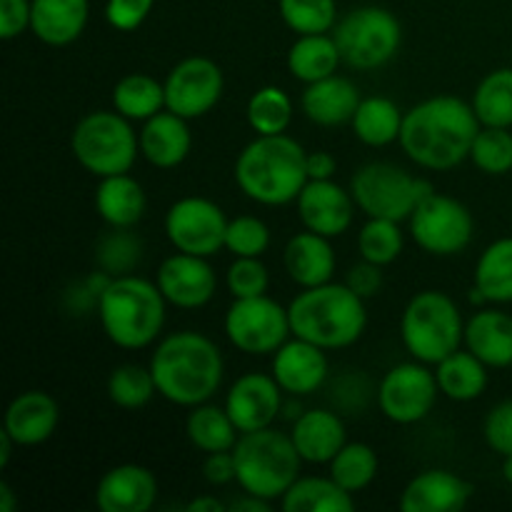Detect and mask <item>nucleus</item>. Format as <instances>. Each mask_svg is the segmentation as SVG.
Listing matches in <instances>:
<instances>
[{
  "label": "nucleus",
  "mask_w": 512,
  "mask_h": 512,
  "mask_svg": "<svg viewBox=\"0 0 512 512\" xmlns=\"http://www.w3.org/2000/svg\"><path fill=\"white\" fill-rule=\"evenodd\" d=\"M345 285H348V288L353 290L355 295H360L363 300L375 298V295L380 293V288H383V268L363 260V263L353 265V268L348 270Z\"/></svg>",
  "instance_id": "nucleus-50"
},
{
  "label": "nucleus",
  "mask_w": 512,
  "mask_h": 512,
  "mask_svg": "<svg viewBox=\"0 0 512 512\" xmlns=\"http://www.w3.org/2000/svg\"><path fill=\"white\" fill-rule=\"evenodd\" d=\"M343 63L355 70H375L395 58L403 43L400 20L380 5L355 8L335 25L333 33Z\"/></svg>",
  "instance_id": "nucleus-10"
},
{
  "label": "nucleus",
  "mask_w": 512,
  "mask_h": 512,
  "mask_svg": "<svg viewBox=\"0 0 512 512\" xmlns=\"http://www.w3.org/2000/svg\"><path fill=\"white\" fill-rule=\"evenodd\" d=\"M280 18L293 33H330L338 25L335 0H280Z\"/></svg>",
  "instance_id": "nucleus-42"
},
{
  "label": "nucleus",
  "mask_w": 512,
  "mask_h": 512,
  "mask_svg": "<svg viewBox=\"0 0 512 512\" xmlns=\"http://www.w3.org/2000/svg\"><path fill=\"white\" fill-rule=\"evenodd\" d=\"M225 78L215 60L185 58L165 78V108L185 120L208 115L223 98Z\"/></svg>",
  "instance_id": "nucleus-15"
},
{
  "label": "nucleus",
  "mask_w": 512,
  "mask_h": 512,
  "mask_svg": "<svg viewBox=\"0 0 512 512\" xmlns=\"http://www.w3.org/2000/svg\"><path fill=\"white\" fill-rule=\"evenodd\" d=\"M168 300L158 283L138 275H118L98 300V318L110 343L123 350H143L160 338Z\"/></svg>",
  "instance_id": "nucleus-5"
},
{
  "label": "nucleus",
  "mask_w": 512,
  "mask_h": 512,
  "mask_svg": "<svg viewBox=\"0 0 512 512\" xmlns=\"http://www.w3.org/2000/svg\"><path fill=\"white\" fill-rule=\"evenodd\" d=\"M203 478L210 485L220 488V485H228L235 480V458L233 450H223V453H208L203 463Z\"/></svg>",
  "instance_id": "nucleus-51"
},
{
  "label": "nucleus",
  "mask_w": 512,
  "mask_h": 512,
  "mask_svg": "<svg viewBox=\"0 0 512 512\" xmlns=\"http://www.w3.org/2000/svg\"><path fill=\"white\" fill-rule=\"evenodd\" d=\"M405 350L425 365H438L465 343V320L450 295L423 290L405 305L400 320Z\"/></svg>",
  "instance_id": "nucleus-7"
},
{
  "label": "nucleus",
  "mask_w": 512,
  "mask_h": 512,
  "mask_svg": "<svg viewBox=\"0 0 512 512\" xmlns=\"http://www.w3.org/2000/svg\"><path fill=\"white\" fill-rule=\"evenodd\" d=\"M503 478L512 485V455H505L503 458Z\"/></svg>",
  "instance_id": "nucleus-57"
},
{
  "label": "nucleus",
  "mask_w": 512,
  "mask_h": 512,
  "mask_svg": "<svg viewBox=\"0 0 512 512\" xmlns=\"http://www.w3.org/2000/svg\"><path fill=\"white\" fill-rule=\"evenodd\" d=\"M283 263L295 285L315 288V285H325L333 280L338 260H335L330 238L305 230L288 240L283 250Z\"/></svg>",
  "instance_id": "nucleus-25"
},
{
  "label": "nucleus",
  "mask_w": 512,
  "mask_h": 512,
  "mask_svg": "<svg viewBox=\"0 0 512 512\" xmlns=\"http://www.w3.org/2000/svg\"><path fill=\"white\" fill-rule=\"evenodd\" d=\"M225 335L248 355H273L285 340H290V313L268 295L235 298L225 313Z\"/></svg>",
  "instance_id": "nucleus-11"
},
{
  "label": "nucleus",
  "mask_w": 512,
  "mask_h": 512,
  "mask_svg": "<svg viewBox=\"0 0 512 512\" xmlns=\"http://www.w3.org/2000/svg\"><path fill=\"white\" fill-rule=\"evenodd\" d=\"M473 485L450 470H425L405 485L400 510L405 512H458L470 503Z\"/></svg>",
  "instance_id": "nucleus-21"
},
{
  "label": "nucleus",
  "mask_w": 512,
  "mask_h": 512,
  "mask_svg": "<svg viewBox=\"0 0 512 512\" xmlns=\"http://www.w3.org/2000/svg\"><path fill=\"white\" fill-rule=\"evenodd\" d=\"M75 160L95 178L130 173L140 155V135L118 110H95L80 118L70 135Z\"/></svg>",
  "instance_id": "nucleus-8"
},
{
  "label": "nucleus",
  "mask_w": 512,
  "mask_h": 512,
  "mask_svg": "<svg viewBox=\"0 0 512 512\" xmlns=\"http://www.w3.org/2000/svg\"><path fill=\"white\" fill-rule=\"evenodd\" d=\"M305 168H308V180H333L338 160L328 150H315V153H308Z\"/></svg>",
  "instance_id": "nucleus-52"
},
{
  "label": "nucleus",
  "mask_w": 512,
  "mask_h": 512,
  "mask_svg": "<svg viewBox=\"0 0 512 512\" xmlns=\"http://www.w3.org/2000/svg\"><path fill=\"white\" fill-rule=\"evenodd\" d=\"M290 328L295 338L318 345L323 350L350 348L363 338L368 328L365 300L345 283H325L303 288L288 305Z\"/></svg>",
  "instance_id": "nucleus-4"
},
{
  "label": "nucleus",
  "mask_w": 512,
  "mask_h": 512,
  "mask_svg": "<svg viewBox=\"0 0 512 512\" xmlns=\"http://www.w3.org/2000/svg\"><path fill=\"white\" fill-rule=\"evenodd\" d=\"M140 258H143V243L130 233V228H113V233L100 238L98 255H95L103 273L113 278L133 273Z\"/></svg>",
  "instance_id": "nucleus-43"
},
{
  "label": "nucleus",
  "mask_w": 512,
  "mask_h": 512,
  "mask_svg": "<svg viewBox=\"0 0 512 512\" xmlns=\"http://www.w3.org/2000/svg\"><path fill=\"white\" fill-rule=\"evenodd\" d=\"M60 423L58 400L43 390H25L15 395L5 410V430L20 448L43 445L53 438Z\"/></svg>",
  "instance_id": "nucleus-22"
},
{
  "label": "nucleus",
  "mask_w": 512,
  "mask_h": 512,
  "mask_svg": "<svg viewBox=\"0 0 512 512\" xmlns=\"http://www.w3.org/2000/svg\"><path fill=\"white\" fill-rule=\"evenodd\" d=\"M225 248L235 258H260L270 248V228L255 215H240L228 223Z\"/></svg>",
  "instance_id": "nucleus-45"
},
{
  "label": "nucleus",
  "mask_w": 512,
  "mask_h": 512,
  "mask_svg": "<svg viewBox=\"0 0 512 512\" xmlns=\"http://www.w3.org/2000/svg\"><path fill=\"white\" fill-rule=\"evenodd\" d=\"M295 203L305 230H313L325 238H338L353 225V193L340 188L333 180H308Z\"/></svg>",
  "instance_id": "nucleus-18"
},
{
  "label": "nucleus",
  "mask_w": 512,
  "mask_h": 512,
  "mask_svg": "<svg viewBox=\"0 0 512 512\" xmlns=\"http://www.w3.org/2000/svg\"><path fill=\"white\" fill-rule=\"evenodd\" d=\"M328 368L325 350L295 335L273 353V378L293 398L318 393L328 380Z\"/></svg>",
  "instance_id": "nucleus-19"
},
{
  "label": "nucleus",
  "mask_w": 512,
  "mask_h": 512,
  "mask_svg": "<svg viewBox=\"0 0 512 512\" xmlns=\"http://www.w3.org/2000/svg\"><path fill=\"white\" fill-rule=\"evenodd\" d=\"M465 348L488 368L512 365V318L500 310H480L465 323Z\"/></svg>",
  "instance_id": "nucleus-29"
},
{
  "label": "nucleus",
  "mask_w": 512,
  "mask_h": 512,
  "mask_svg": "<svg viewBox=\"0 0 512 512\" xmlns=\"http://www.w3.org/2000/svg\"><path fill=\"white\" fill-rule=\"evenodd\" d=\"M113 108L128 120H148L165 110V83L148 73H130L113 88Z\"/></svg>",
  "instance_id": "nucleus-35"
},
{
  "label": "nucleus",
  "mask_w": 512,
  "mask_h": 512,
  "mask_svg": "<svg viewBox=\"0 0 512 512\" xmlns=\"http://www.w3.org/2000/svg\"><path fill=\"white\" fill-rule=\"evenodd\" d=\"M185 510L188 512H223V510H228V505L220 503V500L213 498V495H203V498L190 500L188 508Z\"/></svg>",
  "instance_id": "nucleus-54"
},
{
  "label": "nucleus",
  "mask_w": 512,
  "mask_h": 512,
  "mask_svg": "<svg viewBox=\"0 0 512 512\" xmlns=\"http://www.w3.org/2000/svg\"><path fill=\"white\" fill-rule=\"evenodd\" d=\"M158 500V480L145 465H115L95 488V505L103 512H148Z\"/></svg>",
  "instance_id": "nucleus-20"
},
{
  "label": "nucleus",
  "mask_w": 512,
  "mask_h": 512,
  "mask_svg": "<svg viewBox=\"0 0 512 512\" xmlns=\"http://www.w3.org/2000/svg\"><path fill=\"white\" fill-rule=\"evenodd\" d=\"M308 153L290 135H258L235 160V183L260 205H288L308 183Z\"/></svg>",
  "instance_id": "nucleus-3"
},
{
  "label": "nucleus",
  "mask_w": 512,
  "mask_h": 512,
  "mask_svg": "<svg viewBox=\"0 0 512 512\" xmlns=\"http://www.w3.org/2000/svg\"><path fill=\"white\" fill-rule=\"evenodd\" d=\"M155 0H108L105 3V20L110 28L120 33H133L148 20Z\"/></svg>",
  "instance_id": "nucleus-47"
},
{
  "label": "nucleus",
  "mask_w": 512,
  "mask_h": 512,
  "mask_svg": "<svg viewBox=\"0 0 512 512\" xmlns=\"http://www.w3.org/2000/svg\"><path fill=\"white\" fill-rule=\"evenodd\" d=\"M225 285L233 298H258L268 293L270 273L260 258H235L225 273Z\"/></svg>",
  "instance_id": "nucleus-46"
},
{
  "label": "nucleus",
  "mask_w": 512,
  "mask_h": 512,
  "mask_svg": "<svg viewBox=\"0 0 512 512\" xmlns=\"http://www.w3.org/2000/svg\"><path fill=\"white\" fill-rule=\"evenodd\" d=\"M440 395L438 378L428 365L415 360V363H400L385 373L380 380L378 403L388 420L398 425L420 423L435 408V400Z\"/></svg>",
  "instance_id": "nucleus-14"
},
{
  "label": "nucleus",
  "mask_w": 512,
  "mask_h": 512,
  "mask_svg": "<svg viewBox=\"0 0 512 512\" xmlns=\"http://www.w3.org/2000/svg\"><path fill=\"white\" fill-rule=\"evenodd\" d=\"M340 63H343V55L333 35L328 33L298 35V40L288 50L290 75L305 85L335 75Z\"/></svg>",
  "instance_id": "nucleus-30"
},
{
  "label": "nucleus",
  "mask_w": 512,
  "mask_h": 512,
  "mask_svg": "<svg viewBox=\"0 0 512 512\" xmlns=\"http://www.w3.org/2000/svg\"><path fill=\"white\" fill-rule=\"evenodd\" d=\"M18 508V498H15V490L8 483H0V512H13Z\"/></svg>",
  "instance_id": "nucleus-55"
},
{
  "label": "nucleus",
  "mask_w": 512,
  "mask_h": 512,
  "mask_svg": "<svg viewBox=\"0 0 512 512\" xmlns=\"http://www.w3.org/2000/svg\"><path fill=\"white\" fill-rule=\"evenodd\" d=\"M270 508H273L270 500L258 498V495H250V493H245L243 498L228 505V510L233 512H270Z\"/></svg>",
  "instance_id": "nucleus-53"
},
{
  "label": "nucleus",
  "mask_w": 512,
  "mask_h": 512,
  "mask_svg": "<svg viewBox=\"0 0 512 512\" xmlns=\"http://www.w3.org/2000/svg\"><path fill=\"white\" fill-rule=\"evenodd\" d=\"M293 120V100L278 85H263L248 100V123L258 135H280Z\"/></svg>",
  "instance_id": "nucleus-38"
},
{
  "label": "nucleus",
  "mask_w": 512,
  "mask_h": 512,
  "mask_svg": "<svg viewBox=\"0 0 512 512\" xmlns=\"http://www.w3.org/2000/svg\"><path fill=\"white\" fill-rule=\"evenodd\" d=\"M330 478L343 485L348 493H360L375 480L380 468L378 453L365 443H345L330 460Z\"/></svg>",
  "instance_id": "nucleus-39"
},
{
  "label": "nucleus",
  "mask_w": 512,
  "mask_h": 512,
  "mask_svg": "<svg viewBox=\"0 0 512 512\" xmlns=\"http://www.w3.org/2000/svg\"><path fill=\"white\" fill-rule=\"evenodd\" d=\"M235 483L243 493L265 500H283L290 485L300 478L305 460L300 458L293 438L273 425L253 433H240L233 448Z\"/></svg>",
  "instance_id": "nucleus-6"
},
{
  "label": "nucleus",
  "mask_w": 512,
  "mask_h": 512,
  "mask_svg": "<svg viewBox=\"0 0 512 512\" xmlns=\"http://www.w3.org/2000/svg\"><path fill=\"white\" fill-rule=\"evenodd\" d=\"M473 110L480 125L510 128L512 125V68H498L485 75L473 95Z\"/></svg>",
  "instance_id": "nucleus-37"
},
{
  "label": "nucleus",
  "mask_w": 512,
  "mask_h": 512,
  "mask_svg": "<svg viewBox=\"0 0 512 512\" xmlns=\"http://www.w3.org/2000/svg\"><path fill=\"white\" fill-rule=\"evenodd\" d=\"M158 393L180 408H195L213 398L223 385V353L203 333L183 330L163 338L150 358Z\"/></svg>",
  "instance_id": "nucleus-2"
},
{
  "label": "nucleus",
  "mask_w": 512,
  "mask_h": 512,
  "mask_svg": "<svg viewBox=\"0 0 512 512\" xmlns=\"http://www.w3.org/2000/svg\"><path fill=\"white\" fill-rule=\"evenodd\" d=\"M405 235L400 230L398 220H385V218H368V223L360 228L358 233V253L360 258L368 263L385 265L395 263L403 253Z\"/></svg>",
  "instance_id": "nucleus-40"
},
{
  "label": "nucleus",
  "mask_w": 512,
  "mask_h": 512,
  "mask_svg": "<svg viewBox=\"0 0 512 512\" xmlns=\"http://www.w3.org/2000/svg\"><path fill=\"white\" fill-rule=\"evenodd\" d=\"M360 90L343 75H330V78L310 83L305 88L300 105H303L305 118L313 120L323 128H338L353 120L355 110L360 105Z\"/></svg>",
  "instance_id": "nucleus-26"
},
{
  "label": "nucleus",
  "mask_w": 512,
  "mask_h": 512,
  "mask_svg": "<svg viewBox=\"0 0 512 512\" xmlns=\"http://www.w3.org/2000/svg\"><path fill=\"white\" fill-rule=\"evenodd\" d=\"M403 118L405 113H400L393 100L373 95V98L360 100L350 125H353V133L360 143L370 145V148H385V145L400 140Z\"/></svg>",
  "instance_id": "nucleus-32"
},
{
  "label": "nucleus",
  "mask_w": 512,
  "mask_h": 512,
  "mask_svg": "<svg viewBox=\"0 0 512 512\" xmlns=\"http://www.w3.org/2000/svg\"><path fill=\"white\" fill-rule=\"evenodd\" d=\"M228 223V215L218 203L190 195L170 205L165 213V235L180 253L213 258L220 248H225Z\"/></svg>",
  "instance_id": "nucleus-13"
},
{
  "label": "nucleus",
  "mask_w": 512,
  "mask_h": 512,
  "mask_svg": "<svg viewBox=\"0 0 512 512\" xmlns=\"http://www.w3.org/2000/svg\"><path fill=\"white\" fill-rule=\"evenodd\" d=\"M15 440L10 438L8 430L3 428V433H0V468H8L10 463V455H13V448H15Z\"/></svg>",
  "instance_id": "nucleus-56"
},
{
  "label": "nucleus",
  "mask_w": 512,
  "mask_h": 512,
  "mask_svg": "<svg viewBox=\"0 0 512 512\" xmlns=\"http://www.w3.org/2000/svg\"><path fill=\"white\" fill-rule=\"evenodd\" d=\"M90 18L88 0H33L30 30L53 48L75 43Z\"/></svg>",
  "instance_id": "nucleus-27"
},
{
  "label": "nucleus",
  "mask_w": 512,
  "mask_h": 512,
  "mask_svg": "<svg viewBox=\"0 0 512 512\" xmlns=\"http://www.w3.org/2000/svg\"><path fill=\"white\" fill-rule=\"evenodd\" d=\"M185 433L188 440L203 453H223V450H233L240 438L238 425L228 415V410L218 408V405H195L193 413L188 415L185 423Z\"/></svg>",
  "instance_id": "nucleus-34"
},
{
  "label": "nucleus",
  "mask_w": 512,
  "mask_h": 512,
  "mask_svg": "<svg viewBox=\"0 0 512 512\" xmlns=\"http://www.w3.org/2000/svg\"><path fill=\"white\" fill-rule=\"evenodd\" d=\"M410 235L430 255L450 258L463 253L473 240V213L450 195L433 193L410 215Z\"/></svg>",
  "instance_id": "nucleus-12"
},
{
  "label": "nucleus",
  "mask_w": 512,
  "mask_h": 512,
  "mask_svg": "<svg viewBox=\"0 0 512 512\" xmlns=\"http://www.w3.org/2000/svg\"><path fill=\"white\" fill-rule=\"evenodd\" d=\"M155 283L163 298L180 310L205 308L218 288V278L208 258L180 253V250L160 263Z\"/></svg>",
  "instance_id": "nucleus-16"
},
{
  "label": "nucleus",
  "mask_w": 512,
  "mask_h": 512,
  "mask_svg": "<svg viewBox=\"0 0 512 512\" xmlns=\"http://www.w3.org/2000/svg\"><path fill=\"white\" fill-rule=\"evenodd\" d=\"M285 512H353V493L333 478H298L280 500Z\"/></svg>",
  "instance_id": "nucleus-33"
},
{
  "label": "nucleus",
  "mask_w": 512,
  "mask_h": 512,
  "mask_svg": "<svg viewBox=\"0 0 512 512\" xmlns=\"http://www.w3.org/2000/svg\"><path fill=\"white\" fill-rule=\"evenodd\" d=\"M470 160L475 168L488 175H505L512 170V133L508 128H488L483 125L470 148Z\"/></svg>",
  "instance_id": "nucleus-44"
},
{
  "label": "nucleus",
  "mask_w": 512,
  "mask_h": 512,
  "mask_svg": "<svg viewBox=\"0 0 512 512\" xmlns=\"http://www.w3.org/2000/svg\"><path fill=\"white\" fill-rule=\"evenodd\" d=\"M148 198L133 175L120 173L100 178L95 188V210L110 228H133L143 220Z\"/></svg>",
  "instance_id": "nucleus-28"
},
{
  "label": "nucleus",
  "mask_w": 512,
  "mask_h": 512,
  "mask_svg": "<svg viewBox=\"0 0 512 512\" xmlns=\"http://www.w3.org/2000/svg\"><path fill=\"white\" fill-rule=\"evenodd\" d=\"M480 128L473 103L455 95H435L405 113L400 145L420 168L453 170L470 158Z\"/></svg>",
  "instance_id": "nucleus-1"
},
{
  "label": "nucleus",
  "mask_w": 512,
  "mask_h": 512,
  "mask_svg": "<svg viewBox=\"0 0 512 512\" xmlns=\"http://www.w3.org/2000/svg\"><path fill=\"white\" fill-rule=\"evenodd\" d=\"M140 155L148 160L153 168L170 170L185 163L193 148V135H190L188 120L170 113L168 108L158 115L148 118L140 128Z\"/></svg>",
  "instance_id": "nucleus-23"
},
{
  "label": "nucleus",
  "mask_w": 512,
  "mask_h": 512,
  "mask_svg": "<svg viewBox=\"0 0 512 512\" xmlns=\"http://www.w3.org/2000/svg\"><path fill=\"white\" fill-rule=\"evenodd\" d=\"M283 388L273 375L248 373L233 383L225 398V410L240 433L270 428L283 413Z\"/></svg>",
  "instance_id": "nucleus-17"
},
{
  "label": "nucleus",
  "mask_w": 512,
  "mask_h": 512,
  "mask_svg": "<svg viewBox=\"0 0 512 512\" xmlns=\"http://www.w3.org/2000/svg\"><path fill=\"white\" fill-rule=\"evenodd\" d=\"M33 0H0V38L13 40L30 28Z\"/></svg>",
  "instance_id": "nucleus-49"
},
{
  "label": "nucleus",
  "mask_w": 512,
  "mask_h": 512,
  "mask_svg": "<svg viewBox=\"0 0 512 512\" xmlns=\"http://www.w3.org/2000/svg\"><path fill=\"white\" fill-rule=\"evenodd\" d=\"M155 393H158V385H155L153 373H150V365L148 368L135 363L118 365L108 378L110 400L123 410L145 408Z\"/></svg>",
  "instance_id": "nucleus-41"
},
{
  "label": "nucleus",
  "mask_w": 512,
  "mask_h": 512,
  "mask_svg": "<svg viewBox=\"0 0 512 512\" xmlns=\"http://www.w3.org/2000/svg\"><path fill=\"white\" fill-rule=\"evenodd\" d=\"M290 438H293L300 458L313 465L330 463L340 453V448L348 443L340 415L333 413V410L320 408L303 410L300 418L293 420Z\"/></svg>",
  "instance_id": "nucleus-24"
},
{
  "label": "nucleus",
  "mask_w": 512,
  "mask_h": 512,
  "mask_svg": "<svg viewBox=\"0 0 512 512\" xmlns=\"http://www.w3.org/2000/svg\"><path fill=\"white\" fill-rule=\"evenodd\" d=\"M475 288L488 303H512V238H500L483 250L475 265Z\"/></svg>",
  "instance_id": "nucleus-36"
},
{
  "label": "nucleus",
  "mask_w": 512,
  "mask_h": 512,
  "mask_svg": "<svg viewBox=\"0 0 512 512\" xmlns=\"http://www.w3.org/2000/svg\"><path fill=\"white\" fill-rule=\"evenodd\" d=\"M350 193L355 205L368 218L410 220L420 203L435 193L433 185L423 178H415L408 170L393 163H368L355 170L350 178Z\"/></svg>",
  "instance_id": "nucleus-9"
},
{
  "label": "nucleus",
  "mask_w": 512,
  "mask_h": 512,
  "mask_svg": "<svg viewBox=\"0 0 512 512\" xmlns=\"http://www.w3.org/2000/svg\"><path fill=\"white\" fill-rule=\"evenodd\" d=\"M485 443L498 455H512V400H503L488 413L483 425Z\"/></svg>",
  "instance_id": "nucleus-48"
},
{
  "label": "nucleus",
  "mask_w": 512,
  "mask_h": 512,
  "mask_svg": "<svg viewBox=\"0 0 512 512\" xmlns=\"http://www.w3.org/2000/svg\"><path fill=\"white\" fill-rule=\"evenodd\" d=\"M435 378L445 398L455 403H470L488 388V365L470 350H455L435 365Z\"/></svg>",
  "instance_id": "nucleus-31"
}]
</instances>
